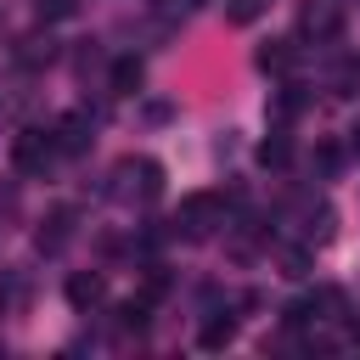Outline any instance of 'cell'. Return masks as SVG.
<instances>
[{
  "label": "cell",
  "instance_id": "cell-7",
  "mask_svg": "<svg viewBox=\"0 0 360 360\" xmlns=\"http://www.w3.org/2000/svg\"><path fill=\"white\" fill-rule=\"evenodd\" d=\"M253 62H259L264 73H287V68H292V39H264V45L253 51Z\"/></svg>",
  "mask_w": 360,
  "mask_h": 360
},
{
  "label": "cell",
  "instance_id": "cell-19",
  "mask_svg": "<svg viewBox=\"0 0 360 360\" xmlns=\"http://www.w3.org/2000/svg\"><path fill=\"white\" fill-rule=\"evenodd\" d=\"M186 6H202V0H186Z\"/></svg>",
  "mask_w": 360,
  "mask_h": 360
},
{
  "label": "cell",
  "instance_id": "cell-1",
  "mask_svg": "<svg viewBox=\"0 0 360 360\" xmlns=\"http://www.w3.org/2000/svg\"><path fill=\"white\" fill-rule=\"evenodd\" d=\"M219 225H225V197H219V191H191V197L180 202V214H174V231L191 236V242H197V236H214Z\"/></svg>",
  "mask_w": 360,
  "mask_h": 360
},
{
  "label": "cell",
  "instance_id": "cell-6",
  "mask_svg": "<svg viewBox=\"0 0 360 360\" xmlns=\"http://www.w3.org/2000/svg\"><path fill=\"white\" fill-rule=\"evenodd\" d=\"M68 236H73V208H51L34 242H39V253H56V248H62Z\"/></svg>",
  "mask_w": 360,
  "mask_h": 360
},
{
  "label": "cell",
  "instance_id": "cell-2",
  "mask_svg": "<svg viewBox=\"0 0 360 360\" xmlns=\"http://www.w3.org/2000/svg\"><path fill=\"white\" fill-rule=\"evenodd\" d=\"M51 158H56V141H51V129H22V135L11 141V163H17L22 174H39Z\"/></svg>",
  "mask_w": 360,
  "mask_h": 360
},
{
  "label": "cell",
  "instance_id": "cell-10",
  "mask_svg": "<svg viewBox=\"0 0 360 360\" xmlns=\"http://www.w3.org/2000/svg\"><path fill=\"white\" fill-rule=\"evenodd\" d=\"M287 158H292V141H287V135H270V141H259V163H264V169H281Z\"/></svg>",
  "mask_w": 360,
  "mask_h": 360
},
{
  "label": "cell",
  "instance_id": "cell-15",
  "mask_svg": "<svg viewBox=\"0 0 360 360\" xmlns=\"http://www.w3.org/2000/svg\"><path fill=\"white\" fill-rule=\"evenodd\" d=\"M73 11H79V0H39V22H62Z\"/></svg>",
  "mask_w": 360,
  "mask_h": 360
},
{
  "label": "cell",
  "instance_id": "cell-18",
  "mask_svg": "<svg viewBox=\"0 0 360 360\" xmlns=\"http://www.w3.org/2000/svg\"><path fill=\"white\" fill-rule=\"evenodd\" d=\"M349 146H354V158H360V124H354V129H349Z\"/></svg>",
  "mask_w": 360,
  "mask_h": 360
},
{
  "label": "cell",
  "instance_id": "cell-11",
  "mask_svg": "<svg viewBox=\"0 0 360 360\" xmlns=\"http://www.w3.org/2000/svg\"><path fill=\"white\" fill-rule=\"evenodd\" d=\"M28 101V90H22V73H6L0 79V112H17Z\"/></svg>",
  "mask_w": 360,
  "mask_h": 360
},
{
  "label": "cell",
  "instance_id": "cell-17",
  "mask_svg": "<svg viewBox=\"0 0 360 360\" xmlns=\"http://www.w3.org/2000/svg\"><path fill=\"white\" fill-rule=\"evenodd\" d=\"M163 292H169V276H163V270H152V276H146V304H152V298H163Z\"/></svg>",
  "mask_w": 360,
  "mask_h": 360
},
{
  "label": "cell",
  "instance_id": "cell-4",
  "mask_svg": "<svg viewBox=\"0 0 360 360\" xmlns=\"http://www.w3.org/2000/svg\"><path fill=\"white\" fill-rule=\"evenodd\" d=\"M101 298H107V281H101L96 270H73V276H68V304H73V309H96Z\"/></svg>",
  "mask_w": 360,
  "mask_h": 360
},
{
  "label": "cell",
  "instance_id": "cell-16",
  "mask_svg": "<svg viewBox=\"0 0 360 360\" xmlns=\"http://www.w3.org/2000/svg\"><path fill=\"white\" fill-rule=\"evenodd\" d=\"M332 84H338V90H354V84H360V62H354V56H349V62H338Z\"/></svg>",
  "mask_w": 360,
  "mask_h": 360
},
{
  "label": "cell",
  "instance_id": "cell-3",
  "mask_svg": "<svg viewBox=\"0 0 360 360\" xmlns=\"http://www.w3.org/2000/svg\"><path fill=\"white\" fill-rule=\"evenodd\" d=\"M298 28H304L309 39H338V28H343V6H338V0H309V6L298 11Z\"/></svg>",
  "mask_w": 360,
  "mask_h": 360
},
{
  "label": "cell",
  "instance_id": "cell-5",
  "mask_svg": "<svg viewBox=\"0 0 360 360\" xmlns=\"http://www.w3.org/2000/svg\"><path fill=\"white\" fill-rule=\"evenodd\" d=\"M51 141H56V152H84V146H90V118H84V112H68V118L51 129Z\"/></svg>",
  "mask_w": 360,
  "mask_h": 360
},
{
  "label": "cell",
  "instance_id": "cell-12",
  "mask_svg": "<svg viewBox=\"0 0 360 360\" xmlns=\"http://www.w3.org/2000/svg\"><path fill=\"white\" fill-rule=\"evenodd\" d=\"M270 0H225V22H236V28H248L259 11H264Z\"/></svg>",
  "mask_w": 360,
  "mask_h": 360
},
{
  "label": "cell",
  "instance_id": "cell-14",
  "mask_svg": "<svg viewBox=\"0 0 360 360\" xmlns=\"http://www.w3.org/2000/svg\"><path fill=\"white\" fill-rule=\"evenodd\" d=\"M146 315H152V309H146V298H129V304L118 309V326H135V332H141V326H146Z\"/></svg>",
  "mask_w": 360,
  "mask_h": 360
},
{
  "label": "cell",
  "instance_id": "cell-8",
  "mask_svg": "<svg viewBox=\"0 0 360 360\" xmlns=\"http://www.w3.org/2000/svg\"><path fill=\"white\" fill-rule=\"evenodd\" d=\"M141 79H146V68H141L135 56H118V62H112V96H135Z\"/></svg>",
  "mask_w": 360,
  "mask_h": 360
},
{
  "label": "cell",
  "instance_id": "cell-9",
  "mask_svg": "<svg viewBox=\"0 0 360 360\" xmlns=\"http://www.w3.org/2000/svg\"><path fill=\"white\" fill-rule=\"evenodd\" d=\"M231 338H236V321H231V315H214V321H202V332H197L202 349H225Z\"/></svg>",
  "mask_w": 360,
  "mask_h": 360
},
{
  "label": "cell",
  "instance_id": "cell-13",
  "mask_svg": "<svg viewBox=\"0 0 360 360\" xmlns=\"http://www.w3.org/2000/svg\"><path fill=\"white\" fill-rule=\"evenodd\" d=\"M17 56H22V62H51V56H56V39H51V34H45V39H22Z\"/></svg>",
  "mask_w": 360,
  "mask_h": 360
}]
</instances>
